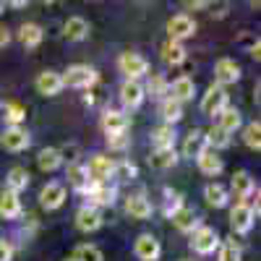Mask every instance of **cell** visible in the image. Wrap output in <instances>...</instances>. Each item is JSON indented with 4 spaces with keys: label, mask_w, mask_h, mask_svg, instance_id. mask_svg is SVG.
Wrapping results in <instances>:
<instances>
[{
    "label": "cell",
    "mask_w": 261,
    "mask_h": 261,
    "mask_svg": "<svg viewBox=\"0 0 261 261\" xmlns=\"http://www.w3.org/2000/svg\"><path fill=\"white\" fill-rule=\"evenodd\" d=\"M220 232H217L214 227H209V225H199L193 232H191V248L196 251V253H201V256H209V253H214L217 248H220Z\"/></svg>",
    "instance_id": "6da1fadb"
},
{
    "label": "cell",
    "mask_w": 261,
    "mask_h": 261,
    "mask_svg": "<svg viewBox=\"0 0 261 261\" xmlns=\"http://www.w3.org/2000/svg\"><path fill=\"white\" fill-rule=\"evenodd\" d=\"M60 79H63V86H71V89H89V86L97 84L99 76L89 65H71Z\"/></svg>",
    "instance_id": "7a4b0ae2"
},
{
    "label": "cell",
    "mask_w": 261,
    "mask_h": 261,
    "mask_svg": "<svg viewBox=\"0 0 261 261\" xmlns=\"http://www.w3.org/2000/svg\"><path fill=\"white\" fill-rule=\"evenodd\" d=\"M118 68H120V73H125L128 81H139L141 76L149 73V60L139 53H123L118 58Z\"/></svg>",
    "instance_id": "3957f363"
},
{
    "label": "cell",
    "mask_w": 261,
    "mask_h": 261,
    "mask_svg": "<svg viewBox=\"0 0 261 261\" xmlns=\"http://www.w3.org/2000/svg\"><path fill=\"white\" fill-rule=\"evenodd\" d=\"M113 167H115V162H113L110 157L94 154L84 170H86V178H89L92 186H102V183H107V180L113 178Z\"/></svg>",
    "instance_id": "277c9868"
},
{
    "label": "cell",
    "mask_w": 261,
    "mask_h": 261,
    "mask_svg": "<svg viewBox=\"0 0 261 261\" xmlns=\"http://www.w3.org/2000/svg\"><path fill=\"white\" fill-rule=\"evenodd\" d=\"M225 107H227V92L222 89V86L212 84L209 89H206V94L201 97V113L209 115V118H214V115H220Z\"/></svg>",
    "instance_id": "5b68a950"
},
{
    "label": "cell",
    "mask_w": 261,
    "mask_h": 261,
    "mask_svg": "<svg viewBox=\"0 0 261 261\" xmlns=\"http://www.w3.org/2000/svg\"><path fill=\"white\" fill-rule=\"evenodd\" d=\"M196 32V21L188 16V13H178L167 21V34H170V42H183L188 37H193Z\"/></svg>",
    "instance_id": "8992f818"
},
{
    "label": "cell",
    "mask_w": 261,
    "mask_h": 261,
    "mask_svg": "<svg viewBox=\"0 0 261 261\" xmlns=\"http://www.w3.org/2000/svg\"><path fill=\"white\" fill-rule=\"evenodd\" d=\"M253 222H256V214L251 212L248 204H241V201H238V204L230 209V227H232V232L246 235V232L253 227Z\"/></svg>",
    "instance_id": "52a82bcc"
},
{
    "label": "cell",
    "mask_w": 261,
    "mask_h": 261,
    "mask_svg": "<svg viewBox=\"0 0 261 261\" xmlns=\"http://www.w3.org/2000/svg\"><path fill=\"white\" fill-rule=\"evenodd\" d=\"M0 144H3L6 151H24L32 139H29V130L27 128H21V125H8L3 130V136H0Z\"/></svg>",
    "instance_id": "ba28073f"
},
{
    "label": "cell",
    "mask_w": 261,
    "mask_h": 261,
    "mask_svg": "<svg viewBox=\"0 0 261 261\" xmlns=\"http://www.w3.org/2000/svg\"><path fill=\"white\" fill-rule=\"evenodd\" d=\"M238 79H241V65H238L232 58H220L214 63V81H217V86H225L227 84H235Z\"/></svg>",
    "instance_id": "9c48e42d"
},
{
    "label": "cell",
    "mask_w": 261,
    "mask_h": 261,
    "mask_svg": "<svg viewBox=\"0 0 261 261\" xmlns=\"http://www.w3.org/2000/svg\"><path fill=\"white\" fill-rule=\"evenodd\" d=\"M134 253H136V258H139V261H157V258H160V253H162V246H160V241H157L154 235L144 232V235H139V238H136V243H134Z\"/></svg>",
    "instance_id": "30bf717a"
},
{
    "label": "cell",
    "mask_w": 261,
    "mask_h": 261,
    "mask_svg": "<svg viewBox=\"0 0 261 261\" xmlns=\"http://www.w3.org/2000/svg\"><path fill=\"white\" fill-rule=\"evenodd\" d=\"M144 97H146V92H144L141 81H128L125 79L120 84V102H123L125 110H136V107H141Z\"/></svg>",
    "instance_id": "8fae6325"
},
{
    "label": "cell",
    "mask_w": 261,
    "mask_h": 261,
    "mask_svg": "<svg viewBox=\"0 0 261 261\" xmlns=\"http://www.w3.org/2000/svg\"><path fill=\"white\" fill-rule=\"evenodd\" d=\"M63 201H65V186L63 183H47L39 191V206L42 209L55 212V209L63 206Z\"/></svg>",
    "instance_id": "7c38bea8"
},
{
    "label": "cell",
    "mask_w": 261,
    "mask_h": 261,
    "mask_svg": "<svg viewBox=\"0 0 261 261\" xmlns=\"http://www.w3.org/2000/svg\"><path fill=\"white\" fill-rule=\"evenodd\" d=\"M115 193L118 188L110 183H102V186H89L86 196H89V206L99 209V206H113L115 204Z\"/></svg>",
    "instance_id": "4fadbf2b"
},
{
    "label": "cell",
    "mask_w": 261,
    "mask_h": 261,
    "mask_svg": "<svg viewBox=\"0 0 261 261\" xmlns=\"http://www.w3.org/2000/svg\"><path fill=\"white\" fill-rule=\"evenodd\" d=\"M76 227L81 230V232H97L99 227H102V214H99V209H94V206H81L79 212H76Z\"/></svg>",
    "instance_id": "5bb4252c"
},
{
    "label": "cell",
    "mask_w": 261,
    "mask_h": 261,
    "mask_svg": "<svg viewBox=\"0 0 261 261\" xmlns=\"http://www.w3.org/2000/svg\"><path fill=\"white\" fill-rule=\"evenodd\" d=\"M230 188L235 193V199H241V204H246V199H251L253 191H256V183L246 170H238L232 175V180H230Z\"/></svg>",
    "instance_id": "9a60e30c"
},
{
    "label": "cell",
    "mask_w": 261,
    "mask_h": 261,
    "mask_svg": "<svg viewBox=\"0 0 261 261\" xmlns=\"http://www.w3.org/2000/svg\"><path fill=\"white\" fill-rule=\"evenodd\" d=\"M125 212L134 220H149L151 217V201L146 199V193H130L125 199Z\"/></svg>",
    "instance_id": "2e32d148"
},
{
    "label": "cell",
    "mask_w": 261,
    "mask_h": 261,
    "mask_svg": "<svg viewBox=\"0 0 261 261\" xmlns=\"http://www.w3.org/2000/svg\"><path fill=\"white\" fill-rule=\"evenodd\" d=\"M34 86H37V92H39V94H45V97H55V94L63 89V79H60V73H58V71H42V73L37 76Z\"/></svg>",
    "instance_id": "e0dca14e"
},
{
    "label": "cell",
    "mask_w": 261,
    "mask_h": 261,
    "mask_svg": "<svg viewBox=\"0 0 261 261\" xmlns=\"http://www.w3.org/2000/svg\"><path fill=\"white\" fill-rule=\"evenodd\" d=\"M128 115L120 113V110H105L102 115V128H105V134L110 136V134H128Z\"/></svg>",
    "instance_id": "ac0fdd59"
},
{
    "label": "cell",
    "mask_w": 261,
    "mask_h": 261,
    "mask_svg": "<svg viewBox=\"0 0 261 261\" xmlns=\"http://www.w3.org/2000/svg\"><path fill=\"white\" fill-rule=\"evenodd\" d=\"M201 151H206V136H204V130L193 128L191 134L186 136V141H183V157L186 160H196Z\"/></svg>",
    "instance_id": "d6986e66"
},
{
    "label": "cell",
    "mask_w": 261,
    "mask_h": 261,
    "mask_svg": "<svg viewBox=\"0 0 261 261\" xmlns=\"http://www.w3.org/2000/svg\"><path fill=\"white\" fill-rule=\"evenodd\" d=\"M21 212H24V206H21L18 193L3 188V193H0V217H6V220H16V217H21Z\"/></svg>",
    "instance_id": "ffe728a7"
},
{
    "label": "cell",
    "mask_w": 261,
    "mask_h": 261,
    "mask_svg": "<svg viewBox=\"0 0 261 261\" xmlns=\"http://www.w3.org/2000/svg\"><path fill=\"white\" fill-rule=\"evenodd\" d=\"M63 34L71 42H81V39L89 37V21H86L84 16H71L63 27Z\"/></svg>",
    "instance_id": "44dd1931"
},
{
    "label": "cell",
    "mask_w": 261,
    "mask_h": 261,
    "mask_svg": "<svg viewBox=\"0 0 261 261\" xmlns=\"http://www.w3.org/2000/svg\"><path fill=\"white\" fill-rule=\"evenodd\" d=\"M196 165H199V170L204 172V175H220L222 172V157L217 154V151H212V149H206V151H201L199 157H196Z\"/></svg>",
    "instance_id": "7402d4cb"
},
{
    "label": "cell",
    "mask_w": 261,
    "mask_h": 261,
    "mask_svg": "<svg viewBox=\"0 0 261 261\" xmlns=\"http://www.w3.org/2000/svg\"><path fill=\"white\" fill-rule=\"evenodd\" d=\"M170 220H172V225H175L180 232H193L196 227H199V217H196V212L191 206H186V204L172 214Z\"/></svg>",
    "instance_id": "603a6c76"
},
{
    "label": "cell",
    "mask_w": 261,
    "mask_h": 261,
    "mask_svg": "<svg viewBox=\"0 0 261 261\" xmlns=\"http://www.w3.org/2000/svg\"><path fill=\"white\" fill-rule=\"evenodd\" d=\"M193 94H196V86H193V81L188 76H178L175 81L170 84V97L178 99L180 105L188 102V99H193Z\"/></svg>",
    "instance_id": "cb8c5ba5"
},
{
    "label": "cell",
    "mask_w": 261,
    "mask_h": 261,
    "mask_svg": "<svg viewBox=\"0 0 261 261\" xmlns=\"http://www.w3.org/2000/svg\"><path fill=\"white\" fill-rule=\"evenodd\" d=\"M204 199H206L209 206L222 209V206H227V201H230V193H227V188H225L222 183H209V186L204 188Z\"/></svg>",
    "instance_id": "d4e9b609"
},
{
    "label": "cell",
    "mask_w": 261,
    "mask_h": 261,
    "mask_svg": "<svg viewBox=\"0 0 261 261\" xmlns=\"http://www.w3.org/2000/svg\"><path fill=\"white\" fill-rule=\"evenodd\" d=\"M160 115L165 120V125H175L180 118H183V105L172 97H165L162 105H160Z\"/></svg>",
    "instance_id": "484cf974"
},
{
    "label": "cell",
    "mask_w": 261,
    "mask_h": 261,
    "mask_svg": "<svg viewBox=\"0 0 261 261\" xmlns=\"http://www.w3.org/2000/svg\"><path fill=\"white\" fill-rule=\"evenodd\" d=\"M217 118H220V123H217V125H220L225 134H235V130L243 125V115H241V110H235V107H230V105H227Z\"/></svg>",
    "instance_id": "4316f807"
},
{
    "label": "cell",
    "mask_w": 261,
    "mask_h": 261,
    "mask_svg": "<svg viewBox=\"0 0 261 261\" xmlns=\"http://www.w3.org/2000/svg\"><path fill=\"white\" fill-rule=\"evenodd\" d=\"M175 162H178L175 146H170V149H154V154L149 157V165L154 167V170H170Z\"/></svg>",
    "instance_id": "83f0119b"
},
{
    "label": "cell",
    "mask_w": 261,
    "mask_h": 261,
    "mask_svg": "<svg viewBox=\"0 0 261 261\" xmlns=\"http://www.w3.org/2000/svg\"><path fill=\"white\" fill-rule=\"evenodd\" d=\"M18 39L24 47H39L42 39H45V32H42L39 24H24L18 29Z\"/></svg>",
    "instance_id": "f1b7e54d"
},
{
    "label": "cell",
    "mask_w": 261,
    "mask_h": 261,
    "mask_svg": "<svg viewBox=\"0 0 261 261\" xmlns=\"http://www.w3.org/2000/svg\"><path fill=\"white\" fill-rule=\"evenodd\" d=\"M37 165H39L42 172H55V170L63 165V157H60V151H58L55 146H47V149H42V151H39Z\"/></svg>",
    "instance_id": "f546056e"
},
{
    "label": "cell",
    "mask_w": 261,
    "mask_h": 261,
    "mask_svg": "<svg viewBox=\"0 0 261 261\" xmlns=\"http://www.w3.org/2000/svg\"><path fill=\"white\" fill-rule=\"evenodd\" d=\"M68 183L79 191V193H86L89 191V178H86V170H84V165H79V162H71L68 165Z\"/></svg>",
    "instance_id": "4dcf8cb0"
},
{
    "label": "cell",
    "mask_w": 261,
    "mask_h": 261,
    "mask_svg": "<svg viewBox=\"0 0 261 261\" xmlns=\"http://www.w3.org/2000/svg\"><path fill=\"white\" fill-rule=\"evenodd\" d=\"M151 146H154V149L175 146V130H172V125H160V128L151 130Z\"/></svg>",
    "instance_id": "1f68e13d"
},
{
    "label": "cell",
    "mask_w": 261,
    "mask_h": 261,
    "mask_svg": "<svg viewBox=\"0 0 261 261\" xmlns=\"http://www.w3.org/2000/svg\"><path fill=\"white\" fill-rule=\"evenodd\" d=\"M6 183H8V191L21 193V191H24V188L29 186V172H27V167H11Z\"/></svg>",
    "instance_id": "d6a6232c"
},
{
    "label": "cell",
    "mask_w": 261,
    "mask_h": 261,
    "mask_svg": "<svg viewBox=\"0 0 261 261\" xmlns=\"http://www.w3.org/2000/svg\"><path fill=\"white\" fill-rule=\"evenodd\" d=\"M162 60L167 65H180L186 60V47L180 42H167V45H162Z\"/></svg>",
    "instance_id": "836d02e7"
},
{
    "label": "cell",
    "mask_w": 261,
    "mask_h": 261,
    "mask_svg": "<svg viewBox=\"0 0 261 261\" xmlns=\"http://www.w3.org/2000/svg\"><path fill=\"white\" fill-rule=\"evenodd\" d=\"M204 136H206V146H214V149H227L230 146V134H225L220 125H212L209 130H204Z\"/></svg>",
    "instance_id": "e575fe53"
},
{
    "label": "cell",
    "mask_w": 261,
    "mask_h": 261,
    "mask_svg": "<svg viewBox=\"0 0 261 261\" xmlns=\"http://www.w3.org/2000/svg\"><path fill=\"white\" fill-rule=\"evenodd\" d=\"M243 141H246V146L253 149V151L261 149V123H258V120H253V123H248V125L243 128Z\"/></svg>",
    "instance_id": "d590c367"
},
{
    "label": "cell",
    "mask_w": 261,
    "mask_h": 261,
    "mask_svg": "<svg viewBox=\"0 0 261 261\" xmlns=\"http://www.w3.org/2000/svg\"><path fill=\"white\" fill-rule=\"evenodd\" d=\"M3 118L8 120V125H21V120L27 118V110L18 102H3Z\"/></svg>",
    "instance_id": "8d00e7d4"
},
{
    "label": "cell",
    "mask_w": 261,
    "mask_h": 261,
    "mask_svg": "<svg viewBox=\"0 0 261 261\" xmlns=\"http://www.w3.org/2000/svg\"><path fill=\"white\" fill-rule=\"evenodd\" d=\"M144 92H149L151 97H157V99H165V97H170V84L160 73H154V76L149 79V86H146Z\"/></svg>",
    "instance_id": "74e56055"
},
{
    "label": "cell",
    "mask_w": 261,
    "mask_h": 261,
    "mask_svg": "<svg viewBox=\"0 0 261 261\" xmlns=\"http://www.w3.org/2000/svg\"><path fill=\"white\" fill-rule=\"evenodd\" d=\"M73 258H76V261H105V258H102V251H99L97 246H92V243H81V246H76Z\"/></svg>",
    "instance_id": "f35d334b"
},
{
    "label": "cell",
    "mask_w": 261,
    "mask_h": 261,
    "mask_svg": "<svg viewBox=\"0 0 261 261\" xmlns=\"http://www.w3.org/2000/svg\"><path fill=\"white\" fill-rule=\"evenodd\" d=\"M217 261H241V248L235 241H225L217 248Z\"/></svg>",
    "instance_id": "ab89813d"
},
{
    "label": "cell",
    "mask_w": 261,
    "mask_h": 261,
    "mask_svg": "<svg viewBox=\"0 0 261 261\" xmlns=\"http://www.w3.org/2000/svg\"><path fill=\"white\" fill-rule=\"evenodd\" d=\"M183 206V196L172 188H165V217H172Z\"/></svg>",
    "instance_id": "60d3db41"
},
{
    "label": "cell",
    "mask_w": 261,
    "mask_h": 261,
    "mask_svg": "<svg viewBox=\"0 0 261 261\" xmlns=\"http://www.w3.org/2000/svg\"><path fill=\"white\" fill-rule=\"evenodd\" d=\"M113 178H118V180H130V178H136V167L130 165L128 160L115 162V167H113Z\"/></svg>",
    "instance_id": "b9f144b4"
},
{
    "label": "cell",
    "mask_w": 261,
    "mask_h": 261,
    "mask_svg": "<svg viewBox=\"0 0 261 261\" xmlns=\"http://www.w3.org/2000/svg\"><path fill=\"white\" fill-rule=\"evenodd\" d=\"M128 141H130L128 134H110V136H107V146H110L113 151H125Z\"/></svg>",
    "instance_id": "7bdbcfd3"
},
{
    "label": "cell",
    "mask_w": 261,
    "mask_h": 261,
    "mask_svg": "<svg viewBox=\"0 0 261 261\" xmlns=\"http://www.w3.org/2000/svg\"><path fill=\"white\" fill-rule=\"evenodd\" d=\"M11 256H13L11 243L8 241H0V261H11Z\"/></svg>",
    "instance_id": "ee69618b"
},
{
    "label": "cell",
    "mask_w": 261,
    "mask_h": 261,
    "mask_svg": "<svg viewBox=\"0 0 261 261\" xmlns=\"http://www.w3.org/2000/svg\"><path fill=\"white\" fill-rule=\"evenodd\" d=\"M8 42H11V32L6 27H0V47H6Z\"/></svg>",
    "instance_id": "f6af8a7d"
},
{
    "label": "cell",
    "mask_w": 261,
    "mask_h": 261,
    "mask_svg": "<svg viewBox=\"0 0 261 261\" xmlns=\"http://www.w3.org/2000/svg\"><path fill=\"white\" fill-rule=\"evenodd\" d=\"M63 261H76V258H73V256H68V258H63Z\"/></svg>",
    "instance_id": "bcb514c9"
},
{
    "label": "cell",
    "mask_w": 261,
    "mask_h": 261,
    "mask_svg": "<svg viewBox=\"0 0 261 261\" xmlns=\"http://www.w3.org/2000/svg\"><path fill=\"white\" fill-rule=\"evenodd\" d=\"M3 11H6V6H3V3H0V13H3Z\"/></svg>",
    "instance_id": "7dc6e473"
},
{
    "label": "cell",
    "mask_w": 261,
    "mask_h": 261,
    "mask_svg": "<svg viewBox=\"0 0 261 261\" xmlns=\"http://www.w3.org/2000/svg\"><path fill=\"white\" fill-rule=\"evenodd\" d=\"M180 261H188V258H180Z\"/></svg>",
    "instance_id": "c3c4849f"
}]
</instances>
